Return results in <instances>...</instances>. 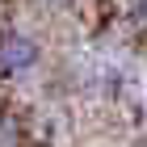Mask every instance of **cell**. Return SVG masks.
<instances>
[{
  "instance_id": "obj_2",
  "label": "cell",
  "mask_w": 147,
  "mask_h": 147,
  "mask_svg": "<svg viewBox=\"0 0 147 147\" xmlns=\"http://www.w3.org/2000/svg\"><path fill=\"white\" fill-rule=\"evenodd\" d=\"M135 17H139V21L147 25V0H135Z\"/></svg>"
},
{
  "instance_id": "obj_1",
  "label": "cell",
  "mask_w": 147,
  "mask_h": 147,
  "mask_svg": "<svg viewBox=\"0 0 147 147\" xmlns=\"http://www.w3.org/2000/svg\"><path fill=\"white\" fill-rule=\"evenodd\" d=\"M38 63V42L25 34H4L0 38V71L4 76H21Z\"/></svg>"
}]
</instances>
